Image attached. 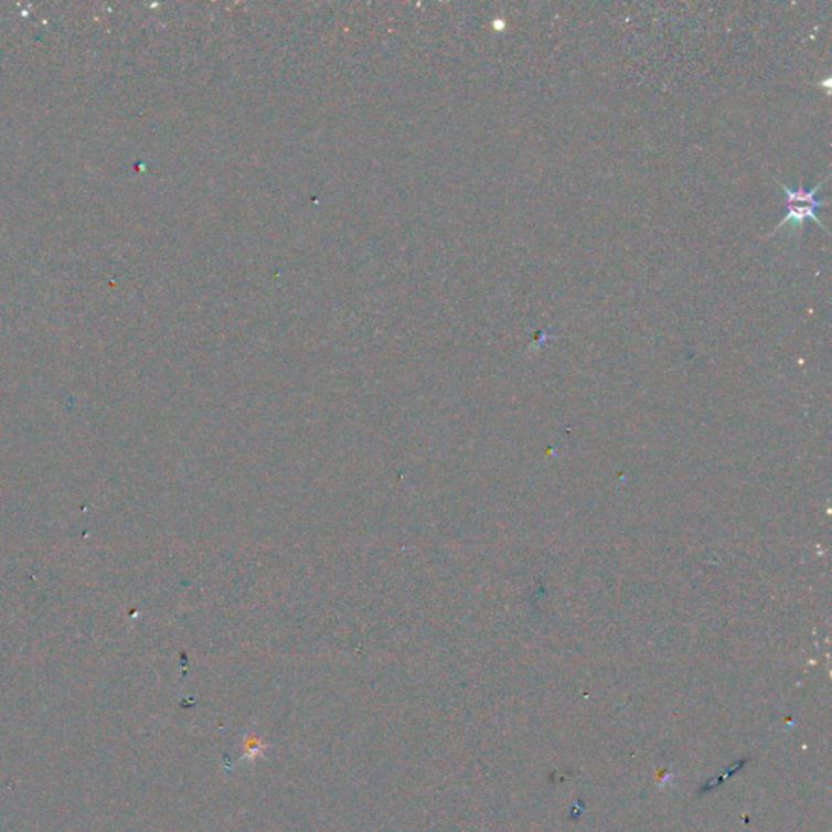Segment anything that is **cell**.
I'll return each mask as SVG.
<instances>
[{
  "instance_id": "cell-1",
  "label": "cell",
  "mask_w": 832,
  "mask_h": 832,
  "mask_svg": "<svg viewBox=\"0 0 832 832\" xmlns=\"http://www.w3.org/2000/svg\"><path fill=\"white\" fill-rule=\"evenodd\" d=\"M828 179H830V174H828L826 179L821 181L820 184L814 185L813 189H790L787 188L783 182H780L779 179H776L777 185L782 188V191L786 192L787 195V215L769 236L777 235V233L783 228L799 232V230H802L803 223L807 222V220H813L820 228L826 230V226H824L823 223H821V220L818 218L817 210L828 205V201H818L817 194L820 192V189L823 188L824 182H826Z\"/></svg>"
}]
</instances>
